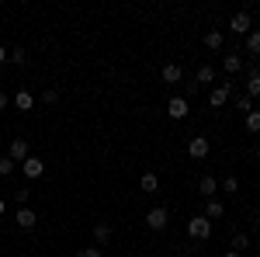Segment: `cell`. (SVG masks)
Instances as JSON below:
<instances>
[{"label": "cell", "instance_id": "obj_1", "mask_svg": "<svg viewBox=\"0 0 260 257\" xmlns=\"http://www.w3.org/2000/svg\"><path fill=\"white\" fill-rule=\"evenodd\" d=\"M187 237H194V240H208V237H212V219L194 216L191 222H187Z\"/></svg>", "mask_w": 260, "mask_h": 257}, {"label": "cell", "instance_id": "obj_2", "mask_svg": "<svg viewBox=\"0 0 260 257\" xmlns=\"http://www.w3.org/2000/svg\"><path fill=\"white\" fill-rule=\"evenodd\" d=\"M167 222H170V216H167V209H163V205H156V209H149V212H146V226H149L153 233L167 230Z\"/></svg>", "mask_w": 260, "mask_h": 257}, {"label": "cell", "instance_id": "obj_3", "mask_svg": "<svg viewBox=\"0 0 260 257\" xmlns=\"http://www.w3.org/2000/svg\"><path fill=\"white\" fill-rule=\"evenodd\" d=\"M208 153H212V142H208L205 136H194L191 142H187V157L191 160H205Z\"/></svg>", "mask_w": 260, "mask_h": 257}, {"label": "cell", "instance_id": "obj_4", "mask_svg": "<svg viewBox=\"0 0 260 257\" xmlns=\"http://www.w3.org/2000/svg\"><path fill=\"white\" fill-rule=\"evenodd\" d=\"M187 111H191V104H187V98H170V101H167V115H170L174 122L187 119Z\"/></svg>", "mask_w": 260, "mask_h": 257}, {"label": "cell", "instance_id": "obj_5", "mask_svg": "<svg viewBox=\"0 0 260 257\" xmlns=\"http://www.w3.org/2000/svg\"><path fill=\"white\" fill-rule=\"evenodd\" d=\"M21 174H24L28 181H39L42 174H45V163H42L39 157H28L24 163H21Z\"/></svg>", "mask_w": 260, "mask_h": 257}, {"label": "cell", "instance_id": "obj_6", "mask_svg": "<svg viewBox=\"0 0 260 257\" xmlns=\"http://www.w3.org/2000/svg\"><path fill=\"white\" fill-rule=\"evenodd\" d=\"M229 28H233L236 35H250V32H253V21H250V11H240V14H233V21H229Z\"/></svg>", "mask_w": 260, "mask_h": 257}, {"label": "cell", "instance_id": "obj_7", "mask_svg": "<svg viewBox=\"0 0 260 257\" xmlns=\"http://www.w3.org/2000/svg\"><path fill=\"white\" fill-rule=\"evenodd\" d=\"M7 157L14 160V163H24V160L31 157V153H28V139H11V153H7Z\"/></svg>", "mask_w": 260, "mask_h": 257}, {"label": "cell", "instance_id": "obj_8", "mask_svg": "<svg viewBox=\"0 0 260 257\" xmlns=\"http://www.w3.org/2000/svg\"><path fill=\"white\" fill-rule=\"evenodd\" d=\"M229 98H233V83H222V87H215V91L208 94V104H212V108H222Z\"/></svg>", "mask_w": 260, "mask_h": 257}, {"label": "cell", "instance_id": "obj_9", "mask_svg": "<svg viewBox=\"0 0 260 257\" xmlns=\"http://www.w3.org/2000/svg\"><path fill=\"white\" fill-rule=\"evenodd\" d=\"M198 191H201V198L208 202V198H215V191H219V181L212 178V174H205V178L198 181Z\"/></svg>", "mask_w": 260, "mask_h": 257}, {"label": "cell", "instance_id": "obj_10", "mask_svg": "<svg viewBox=\"0 0 260 257\" xmlns=\"http://www.w3.org/2000/svg\"><path fill=\"white\" fill-rule=\"evenodd\" d=\"M160 77H163V83H180V77H184V70H180L177 63H167L160 70Z\"/></svg>", "mask_w": 260, "mask_h": 257}, {"label": "cell", "instance_id": "obj_11", "mask_svg": "<svg viewBox=\"0 0 260 257\" xmlns=\"http://www.w3.org/2000/svg\"><path fill=\"white\" fill-rule=\"evenodd\" d=\"M111 237H115V226H111V222H98V226H94V240H98V247H104Z\"/></svg>", "mask_w": 260, "mask_h": 257}, {"label": "cell", "instance_id": "obj_12", "mask_svg": "<svg viewBox=\"0 0 260 257\" xmlns=\"http://www.w3.org/2000/svg\"><path fill=\"white\" fill-rule=\"evenodd\" d=\"M35 222H39V216H35L28 205H21V209H18V226H21V230H31Z\"/></svg>", "mask_w": 260, "mask_h": 257}, {"label": "cell", "instance_id": "obj_13", "mask_svg": "<svg viewBox=\"0 0 260 257\" xmlns=\"http://www.w3.org/2000/svg\"><path fill=\"white\" fill-rule=\"evenodd\" d=\"M14 108H18V111H31V108H35V98H31V94L21 87L18 94H14Z\"/></svg>", "mask_w": 260, "mask_h": 257}, {"label": "cell", "instance_id": "obj_14", "mask_svg": "<svg viewBox=\"0 0 260 257\" xmlns=\"http://www.w3.org/2000/svg\"><path fill=\"white\" fill-rule=\"evenodd\" d=\"M225 216V205H222L219 198H208V205H205V219H222Z\"/></svg>", "mask_w": 260, "mask_h": 257}, {"label": "cell", "instance_id": "obj_15", "mask_svg": "<svg viewBox=\"0 0 260 257\" xmlns=\"http://www.w3.org/2000/svg\"><path fill=\"white\" fill-rule=\"evenodd\" d=\"M139 188L146 191V195H153V191L160 188V178H156V174H142V178H139Z\"/></svg>", "mask_w": 260, "mask_h": 257}, {"label": "cell", "instance_id": "obj_16", "mask_svg": "<svg viewBox=\"0 0 260 257\" xmlns=\"http://www.w3.org/2000/svg\"><path fill=\"white\" fill-rule=\"evenodd\" d=\"M246 52H250V56H260V28H253V32L246 35Z\"/></svg>", "mask_w": 260, "mask_h": 257}, {"label": "cell", "instance_id": "obj_17", "mask_svg": "<svg viewBox=\"0 0 260 257\" xmlns=\"http://www.w3.org/2000/svg\"><path fill=\"white\" fill-rule=\"evenodd\" d=\"M205 45L215 52V49H222V32L219 28H212V32H205Z\"/></svg>", "mask_w": 260, "mask_h": 257}, {"label": "cell", "instance_id": "obj_18", "mask_svg": "<svg viewBox=\"0 0 260 257\" xmlns=\"http://www.w3.org/2000/svg\"><path fill=\"white\" fill-rule=\"evenodd\" d=\"M222 66H225V73H240L243 70V56H222Z\"/></svg>", "mask_w": 260, "mask_h": 257}, {"label": "cell", "instance_id": "obj_19", "mask_svg": "<svg viewBox=\"0 0 260 257\" xmlns=\"http://www.w3.org/2000/svg\"><path fill=\"white\" fill-rule=\"evenodd\" d=\"M7 63H14V66H28V52H24V49H11V56H7Z\"/></svg>", "mask_w": 260, "mask_h": 257}, {"label": "cell", "instance_id": "obj_20", "mask_svg": "<svg viewBox=\"0 0 260 257\" xmlns=\"http://www.w3.org/2000/svg\"><path fill=\"white\" fill-rule=\"evenodd\" d=\"M198 83H212V80H215V66H198Z\"/></svg>", "mask_w": 260, "mask_h": 257}, {"label": "cell", "instance_id": "obj_21", "mask_svg": "<svg viewBox=\"0 0 260 257\" xmlns=\"http://www.w3.org/2000/svg\"><path fill=\"white\" fill-rule=\"evenodd\" d=\"M246 132L260 136V111H250V115H246Z\"/></svg>", "mask_w": 260, "mask_h": 257}, {"label": "cell", "instance_id": "obj_22", "mask_svg": "<svg viewBox=\"0 0 260 257\" xmlns=\"http://www.w3.org/2000/svg\"><path fill=\"white\" fill-rule=\"evenodd\" d=\"M246 98H250V101L260 98V77H250V80H246Z\"/></svg>", "mask_w": 260, "mask_h": 257}, {"label": "cell", "instance_id": "obj_23", "mask_svg": "<svg viewBox=\"0 0 260 257\" xmlns=\"http://www.w3.org/2000/svg\"><path fill=\"white\" fill-rule=\"evenodd\" d=\"M14 170H18V163H14V160H11V157H0V178H7V174H14Z\"/></svg>", "mask_w": 260, "mask_h": 257}, {"label": "cell", "instance_id": "obj_24", "mask_svg": "<svg viewBox=\"0 0 260 257\" xmlns=\"http://www.w3.org/2000/svg\"><path fill=\"white\" fill-rule=\"evenodd\" d=\"M246 247H250V237H246V233H236V237H233V250H246Z\"/></svg>", "mask_w": 260, "mask_h": 257}, {"label": "cell", "instance_id": "obj_25", "mask_svg": "<svg viewBox=\"0 0 260 257\" xmlns=\"http://www.w3.org/2000/svg\"><path fill=\"white\" fill-rule=\"evenodd\" d=\"M222 191L236 195V191H240V181H236V178H225V181H222Z\"/></svg>", "mask_w": 260, "mask_h": 257}, {"label": "cell", "instance_id": "obj_26", "mask_svg": "<svg viewBox=\"0 0 260 257\" xmlns=\"http://www.w3.org/2000/svg\"><path fill=\"white\" fill-rule=\"evenodd\" d=\"M56 101H59V91H52V87L42 91V104H56Z\"/></svg>", "mask_w": 260, "mask_h": 257}, {"label": "cell", "instance_id": "obj_27", "mask_svg": "<svg viewBox=\"0 0 260 257\" xmlns=\"http://www.w3.org/2000/svg\"><path fill=\"white\" fill-rule=\"evenodd\" d=\"M236 108H240L243 115H250V111H253V101L250 98H236Z\"/></svg>", "mask_w": 260, "mask_h": 257}, {"label": "cell", "instance_id": "obj_28", "mask_svg": "<svg viewBox=\"0 0 260 257\" xmlns=\"http://www.w3.org/2000/svg\"><path fill=\"white\" fill-rule=\"evenodd\" d=\"M77 257H104V254H101V247H83V250H77Z\"/></svg>", "mask_w": 260, "mask_h": 257}, {"label": "cell", "instance_id": "obj_29", "mask_svg": "<svg viewBox=\"0 0 260 257\" xmlns=\"http://www.w3.org/2000/svg\"><path fill=\"white\" fill-rule=\"evenodd\" d=\"M7 104H11V98H7V94H4V91H0V111H4V108H7Z\"/></svg>", "mask_w": 260, "mask_h": 257}, {"label": "cell", "instance_id": "obj_30", "mask_svg": "<svg viewBox=\"0 0 260 257\" xmlns=\"http://www.w3.org/2000/svg\"><path fill=\"white\" fill-rule=\"evenodd\" d=\"M7 56H11V52H7V49H4V45H0V66H4V63H7Z\"/></svg>", "mask_w": 260, "mask_h": 257}, {"label": "cell", "instance_id": "obj_31", "mask_svg": "<svg viewBox=\"0 0 260 257\" xmlns=\"http://www.w3.org/2000/svg\"><path fill=\"white\" fill-rule=\"evenodd\" d=\"M222 257H243V254H240V250H225Z\"/></svg>", "mask_w": 260, "mask_h": 257}, {"label": "cell", "instance_id": "obj_32", "mask_svg": "<svg viewBox=\"0 0 260 257\" xmlns=\"http://www.w3.org/2000/svg\"><path fill=\"white\" fill-rule=\"evenodd\" d=\"M4 212H7V202H4V198H0V216H4Z\"/></svg>", "mask_w": 260, "mask_h": 257}, {"label": "cell", "instance_id": "obj_33", "mask_svg": "<svg viewBox=\"0 0 260 257\" xmlns=\"http://www.w3.org/2000/svg\"><path fill=\"white\" fill-rule=\"evenodd\" d=\"M191 257H201V254H191Z\"/></svg>", "mask_w": 260, "mask_h": 257}, {"label": "cell", "instance_id": "obj_34", "mask_svg": "<svg viewBox=\"0 0 260 257\" xmlns=\"http://www.w3.org/2000/svg\"><path fill=\"white\" fill-rule=\"evenodd\" d=\"M257 160H260V150H257Z\"/></svg>", "mask_w": 260, "mask_h": 257}]
</instances>
